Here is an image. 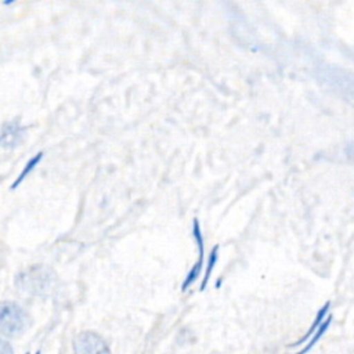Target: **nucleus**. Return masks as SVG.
<instances>
[{
  "mask_svg": "<svg viewBox=\"0 0 354 354\" xmlns=\"http://www.w3.org/2000/svg\"><path fill=\"white\" fill-rule=\"evenodd\" d=\"M55 274L51 268L43 264H35L22 270L17 278L15 285L19 292L30 296H46L55 283Z\"/></svg>",
  "mask_w": 354,
  "mask_h": 354,
  "instance_id": "obj_1",
  "label": "nucleus"
},
{
  "mask_svg": "<svg viewBox=\"0 0 354 354\" xmlns=\"http://www.w3.org/2000/svg\"><path fill=\"white\" fill-rule=\"evenodd\" d=\"M29 325L28 313L14 301L0 303V332L7 336L21 335Z\"/></svg>",
  "mask_w": 354,
  "mask_h": 354,
  "instance_id": "obj_2",
  "label": "nucleus"
},
{
  "mask_svg": "<svg viewBox=\"0 0 354 354\" xmlns=\"http://www.w3.org/2000/svg\"><path fill=\"white\" fill-rule=\"evenodd\" d=\"M75 354H111L108 344L94 332H82L73 340Z\"/></svg>",
  "mask_w": 354,
  "mask_h": 354,
  "instance_id": "obj_3",
  "label": "nucleus"
},
{
  "mask_svg": "<svg viewBox=\"0 0 354 354\" xmlns=\"http://www.w3.org/2000/svg\"><path fill=\"white\" fill-rule=\"evenodd\" d=\"M25 138V127L18 120L4 122L0 127V147L6 149H12Z\"/></svg>",
  "mask_w": 354,
  "mask_h": 354,
  "instance_id": "obj_4",
  "label": "nucleus"
},
{
  "mask_svg": "<svg viewBox=\"0 0 354 354\" xmlns=\"http://www.w3.org/2000/svg\"><path fill=\"white\" fill-rule=\"evenodd\" d=\"M199 241H201V242L195 241L196 245H198V250H199V259H198V261L191 267V270L188 271V274H187V277H185V279H184V282H183V285H181V290H183V292L187 290V289L198 279V277H199V274H201V271H202V268H203V266H205V241H203V239H199Z\"/></svg>",
  "mask_w": 354,
  "mask_h": 354,
  "instance_id": "obj_5",
  "label": "nucleus"
},
{
  "mask_svg": "<svg viewBox=\"0 0 354 354\" xmlns=\"http://www.w3.org/2000/svg\"><path fill=\"white\" fill-rule=\"evenodd\" d=\"M329 308H330V303L326 301V303L318 310V313H317V315H315V318H314V321H313L310 329H308L297 342H295V343L290 344V346H292V347H297V346L303 344L304 342H307V340L315 333V330L319 328V325L324 322V319L326 318V315H328V313H329Z\"/></svg>",
  "mask_w": 354,
  "mask_h": 354,
  "instance_id": "obj_6",
  "label": "nucleus"
},
{
  "mask_svg": "<svg viewBox=\"0 0 354 354\" xmlns=\"http://www.w3.org/2000/svg\"><path fill=\"white\" fill-rule=\"evenodd\" d=\"M41 158H43V152H39V153H36L33 158H30L28 162H26V165L24 166V169H22V171L18 174V177L15 178V181L12 183V185H11V189H15L29 174H30V171L39 165V162L41 160Z\"/></svg>",
  "mask_w": 354,
  "mask_h": 354,
  "instance_id": "obj_7",
  "label": "nucleus"
},
{
  "mask_svg": "<svg viewBox=\"0 0 354 354\" xmlns=\"http://www.w3.org/2000/svg\"><path fill=\"white\" fill-rule=\"evenodd\" d=\"M330 322H332V315H328V318H325L324 319V322L319 325V328L315 330V333L307 340V344L300 350V351H297L296 354H306L307 351H310L311 350V347L319 340V337L326 332V329L329 328V325H330Z\"/></svg>",
  "mask_w": 354,
  "mask_h": 354,
  "instance_id": "obj_8",
  "label": "nucleus"
},
{
  "mask_svg": "<svg viewBox=\"0 0 354 354\" xmlns=\"http://www.w3.org/2000/svg\"><path fill=\"white\" fill-rule=\"evenodd\" d=\"M217 259H218V246H213L212 250H210V254L207 257V263H206V271H205V277L202 279V283H201V290H203L209 282V278L212 275V271L217 263Z\"/></svg>",
  "mask_w": 354,
  "mask_h": 354,
  "instance_id": "obj_9",
  "label": "nucleus"
},
{
  "mask_svg": "<svg viewBox=\"0 0 354 354\" xmlns=\"http://www.w3.org/2000/svg\"><path fill=\"white\" fill-rule=\"evenodd\" d=\"M0 354H12L11 346L3 339H0Z\"/></svg>",
  "mask_w": 354,
  "mask_h": 354,
  "instance_id": "obj_10",
  "label": "nucleus"
},
{
  "mask_svg": "<svg viewBox=\"0 0 354 354\" xmlns=\"http://www.w3.org/2000/svg\"><path fill=\"white\" fill-rule=\"evenodd\" d=\"M4 260H6V249H4L3 243L0 242V268H1L3 264H4Z\"/></svg>",
  "mask_w": 354,
  "mask_h": 354,
  "instance_id": "obj_11",
  "label": "nucleus"
},
{
  "mask_svg": "<svg viewBox=\"0 0 354 354\" xmlns=\"http://www.w3.org/2000/svg\"><path fill=\"white\" fill-rule=\"evenodd\" d=\"M36 354H39V353H36Z\"/></svg>",
  "mask_w": 354,
  "mask_h": 354,
  "instance_id": "obj_12",
  "label": "nucleus"
}]
</instances>
